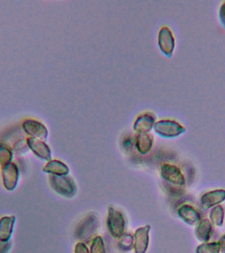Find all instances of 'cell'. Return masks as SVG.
Returning a JSON list of instances; mask_svg holds the SVG:
<instances>
[{
	"label": "cell",
	"instance_id": "6da1fadb",
	"mask_svg": "<svg viewBox=\"0 0 225 253\" xmlns=\"http://www.w3.org/2000/svg\"><path fill=\"white\" fill-rule=\"evenodd\" d=\"M49 182L51 187L63 197H73L76 193V184L70 177L51 175L49 177Z\"/></svg>",
	"mask_w": 225,
	"mask_h": 253
},
{
	"label": "cell",
	"instance_id": "7a4b0ae2",
	"mask_svg": "<svg viewBox=\"0 0 225 253\" xmlns=\"http://www.w3.org/2000/svg\"><path fill=\"white\" fill-rule=\"evenodd\" d=\"M99 227L98 217L94 214L84 217L77 225L75 235L76 238L83 242H88L96 233Z\"/></svg>",
	"mask_w": 225,
	"mask_h": 253
},
{
	"label": "cell",
	"instance_id": "3957f363",
	"mask_svg": "<svg viewBox=\"0 0 225 253\" xmlns=\"http://www.w3.org/2000/svg\"><path fill=\"white\" fill-rule=\"evenodd\" d=\"M109 232L114 238H119L124 234L125 228V219L121 211L110 207L108 209L106 220Z\"/></svg>",
	"mask_w": 225,
	"mask_h": 253
},
{
	"label": "cell",
	"instance_id": "277c9868",
	"mask_svg": "<svg viewBox=\"0 0 225 253\" xmlns=\"http://www.w3.org/2000/svg\"><path fill=\"white\" fill-rule=\"evenodd\" d=\"M24 131L31 136V138H37L44 141L48 136V130L44 125L38 121L27 120L22 125Z\"/></svg>",
	"mask_w": 225,
	"mask_h": 253
},
{
	"label": "cell",
	"instance_id": "5b68a950",
	"mask_svg": "<svg viewBox=\"0 0 225 253\" xmlns=\"http://www.w3.org/2000/svg\"><path fill=\"white\" fill-rule=\"evenodd\" d=\"M2 180L4 187L11 191L17 187L19 178V170L15 164H8L1 169Z\"/></svg>",
	"mask_w": 225,
	"mask_h": 253
},
{
	"label": "cell",
	"instance_id": "8992f818",
	"mask_svg": "<svg viewBox=\"0 0 225 253\" xmlns=\"http://www.w3.org/2000/svg\"><path fill=\"white\" fill-rule=\"evenodd\" d=\"M154 129L159 135L173 137L184 131L183 126L173 121H159L154 126Z\"/></svg>",
	"mask_w": 225,
	"mask_h": 253
},
{
	"label": "cell",
	"instance_id": "52a82bcc",
	"mask_svg": "<svg viewBox=\"0 0 225 253\" xmlns=\"http://www.w3.org/2000/svg\"><path fill=\"white\" fill-rule=\"evenodd\" d=\"M150 225L142 227L136 231L134 235V249L135 253H146L149 245Z\"/></svg>",
	"mask_w": 225,
	"mask_h": 253
},
{
	"label": "cell",
	"instance_id": "ba28073f",
	"mask_svg": "<svg viewBox=\"0 0 225 253\" xmlns=\"http://www.w3.org/2000/svg\"><path fill=\"white\" fill-rule=\"evenodd\" d=\"M27 142L30 149L38 158L45 161H51V150L44 142L37 138L30 137L27 138Z\"/></svg>",
	"mask_w": 225,
	"mask_h": 253
},
{
	"label": "cell",
	"instance_id": "9c48e42d",
	"mask_svg": "<svg viewBox=\"0 0 225 253\" xmlns=\"http://www.w3.org/2000/svg\"><path fill=\"white\" fill-rule=\"evenodd\" d=\"M159 45L161 51L168 56H171L175 48V39L167 27L162 28L159 32Z\"/></svg>",
	"mask_w": 225,
	"mask_h": 253
},
{
	"label": "cell",
	"instance_id": "30bf717a",
	"mask_svg": "<svg viewBox=\"0 0 225 253\" xmlns=\"http://www.w3.org/2000/svg\"><path fill=\"white\" fill-rule=\"evenodd\" d=\"M15 221L16 217L14 215L4 216L0 219V241L8 242L9 241Z\"/></svg>",
	"mask_w": 225,
	"mask_h": 253
},
{
	"label": "cell",
	"instance_id": "8fae6325",
	"mask_svg": "<svg viewBox=\"0 0 225 253\" xmlns=\"http://www.w3.org/2000/svg\"><path fill=\"white\" fill-rule=\"evenodd\" d=\"M161 176L167 181L177 185H183L184 179L181 172L175 166L163 164L161 169Z\"/></svg>",
	"mask_w": 225,
	"mask_h": 253
},
{
	"label": "cell",
	"instance_id": "7c38bea8",
	"mask_svg": "<svg viewBox=\"0 0 225 253\" xmlns=\"http://www.w3.org/2000/svg\"><path fill=\"white\" fill-rule=\"evenodd\" d=\"M45 173L54 175H67L69 173V168L59 160H51L43 168Z\"/></svg>",
	"mask_w": 225,
	"mask_h": 253
},
{
	"label": "cell",
	"instance_id": "4fadbf2b",
	"mask_svg": "<svg viewBox=\"0 0 225 253\" xmlns=\"http://www.w3.org/2000/svg\"><path fill=\"white\" fill-rule=\"evenodd\" d=\"M154 124V118L150 115L145 114L139 117L134 124V130L139 133H147L151 130Z\"/></svg>",
	"mask_w": 225,
	"mask_h": 253
},
{
	"label": "cell",
	"instance_id": "5bb4252c",
	"mask_svg": "<svg viewBox=\"0 0 225 253\" xmlns=\"http://www.w3.org/2000/svg\"><path fill=\"white\" fill-rule=\"evenodd\" d=\"M153 138L147 133H140L136 139V147L142 154H148L151 150Z\"/></svg>",
	"mask_w": 225,
	"mask_h": 253
},
{
	"label": "cell",
	"instance_id": "9a60e30c",
	"mask_svg": "<svg viewBox=\"0 0 225 253\" xmlns=\"http://www.w3.org/2000/svg\"><path fill=\"white\" fill-rule=\"evenodd\" d=\"M13 158V151L7 144L0 142V166L5 167L12 163Z\"/></svg>",
	"mask_w": 225,
	"mask_h": 253
},
{
	"label": "cell",
	"instance_id": "2e32d148",
	"mask_svg": "<svg viewBox=\"0 0 225 253\" xmlns=\"http://www.w3.org/2000/svg\"><path fill=\"white\" fill-rule=\"evenodd\" d=\"M134 246V237L130 234H123L118 238V247L122 251H130Z\"/></svg>",
	"mask_w": 225,
	"mask_h": 253
},
{
	"label": "cell",
	"instance_id": "e0dca14e",
	"mask_svg": "<svg viewBox=\"0 0 225 253\" xmlns=\"http://www.w3.org/2000/svg\"><path fill=\"white\" fill-rule=\"evenodd\" d=\"M90 253H106L103 239L97 236L93 239L90 247Z\"/></svg>",
	"mask_w": 225,
	"mask_h": 253
},
{
	"label": "cell",
	"instance_id": "ac0fdd59",
	"mask_svg": "<svg viewBox=\"0 0 225 253\" xmlns=\"http://www.w3.org/2000/svg\"><path fill=\"white\" fill-rule=\"evenodd\" d=\"M219 246L217 243L201 245L197 249V253H219Z\"/></svg>",
	"mask_w": 225,
	"mask_h": 253
},
{
	"label": "cell",
	"instance_id": "d6986e66",
	"mask_svg": "<svg viewBox=\"0 0 225 253\" xmlns=\"http://www.w3.org/2000/svg\"><path fill=\"white\" fill-rule=\"evenodd\" d=\"M29 150V146H28L27 141L25 140H19L15 144L14 150L17 154H25Z\"/></svg>",
	"mask_w": 225,
	"mask_h": 253
},
{
	"label": "cell",
	"instance_id": "ffe728a7",
	"mask_svg": "<svg viewBox=\"0 0 225 253\" xmlns=\"http://www.w3.org/2000/svg\"><path fill=\"white\" fill-rule=\"evenodd\" d=\"M75 253H90V252L84 243H78L75 246Z\"/></svg>",
	"mask_w": 225,
	"mask_h": 253
},
{
	"label": "cell",
	"instance_id": "44dd1931",
	"mask_svg": "<svg viewBox=\"0 0 225 253\" xmlns=\"http://www.w3.org/2000/svg\"><path fill=\"white\" fill-rule=\"evenodd\" d=\"M219 19L225 29V2L221 5L219 12Z\"/></svg>",
	"mask_w": 225,
	"mask_h": 253
},
{
	"label": "cell",
	"instance_id": "7402d4cb",
	"mask_svg": "<svg viewBox=\"0 0 225 253\" xmlns=\"http://www.w3.org/2000/svg\"><path fill=\"white\" fill-rule=\"evenodd\" d=\"M11 243L0 241V253H8L11 249Z\"/></svg>",
	"mask_w": 225,
	"mask_h": 253
},
{
	"label": "cell",
	"instance_id": "603a6c76",
	"mask_svg": "<svg viewBox=\"0 0 225 253\" xmlns=\"http://www.w3.org/2000/svg\"><path fill=\"white\" fill-rule=\"evenodd\" d=\"M221 245H222V249L223 251H224L225 253V240L223 241L222 243H221Z\"/></svg>",
	"mask_w": 225,
	"mask_h": 253
}]
</instances>
